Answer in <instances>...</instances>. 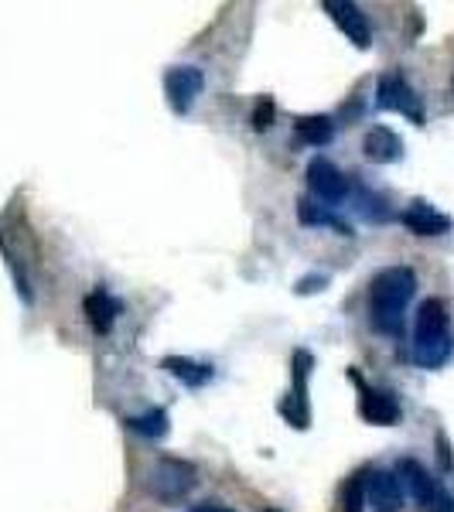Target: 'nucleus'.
Instances as JSON below:
<instances>
[{"mask_svg":"<svg viewBox=\"0 0 454 512\" xmlns=\"http://www.w3.org/2000/svg\"><path fill=\"white\" fill-rule=\"evenodd\" d=\"M417 274L410 267H386L379 270L369 291V311H373V325L383 335H400L403 318H407V304L414 301Z\"/></svg>","mask_w":454,"mask_h":512,"instance_id":"nucleus-1","label":"nucleus"},{"mask_svg":"<svg viewBox=\"0 0 454 512\" xmlns=\"http://www.w3.org/2000/svg\"><path fill=\"white\" fill-rule=\"evenodd\" d=\"M451 352H454V338H451L448 308H444L441 297H427V301L417 308V321H414V359H417V366L437 369L451 359Z\"/></svg>","mask_w":454,"mask_h":512,"instance_id":"nucleus-2","label":"nucleus"},{"mask_svg":"<svg viewBox=\"0 0 454 512\" xmlns=\"http://www.w3.org/2000/svg\"><path fill=\"white\" fill-rule=\"evenodd\" d=\"M195 465L181 458H158L144 475V489L158 502H181L198 485Z\"/></svg>","mask_w":454,"mask_h":512,"instance_id":"nucleus-3","label":"nucleus"},{"mask_svg":"<svg viewBox=\"0 0 454 512\" xmlns=\"http://www.w3.org/2000/svg\"><path fill=\"white\" fill-rule=\"evenodd\" d=\"M376 110H386V113H403L414 123H424V106H420V96L414 93L407 79L400 72H390V76L379 79L376 86Z\"/></svg>","mask_w":454,"mask_h":512,"instance_id":"nucleus-4","label":"nucleus"},{"mask_svg":"<svg viewBox=\"0 0 454 512\" xmlns=\"http://www.w3.org/2000/svg\"><path fill=\"white\" fill-rule=\"evenodd\" d=\"M202 89H205V76L195 65H175V69L164 72V96H168L171 110H175L178 117H185V113L192 110L195 99L202 96Z\"/></svg>","mask_w":454,"mask_h":512,"instance_id":"nucleus-5","label":"nucleus"},{"mask_svg":"<svg viewBox=\"0 0 454 512\" xmlns=\"http://www.w3.org/2000/svg\"><path fill=\"white\" fill-rule=\"evenodd\" d=\"M308 188H311V195L321 198V205H338L349 198V178H345L328 158H311Z\"/></svg>","mask_w":454,"mask_h":512,"instance_id":"nucleus-6","label":"nucleus"},{"mask_svg":"<svg viewBox=\"0 0 454 512\" xmlns=\"http://www.w3.org/2000/svg\"><path fill=\"white\" fill-rule=\"evenodd\" d=\"M403 502H407V492H403V482L396 472H369L366 475V506L373 512H400Z\"/></svg>","mask_w":454,"mask_h":512,"instance_id":"nucleus-7","label":"nucleus"},{"mask_svg":"<svg viewBox=\"0 0 454 512\" xmlns=\"http://www.w3.org/2000/svg\"><path fill=\"white\" fill-rule=\"evenodd\" d=\"M321 7L332 14V21L338 24V31H342V35L349 38L356 48H369V45H373V28H369V18L362 14L359 4H352V0H325Z\"/></svg>","mask_w":454,"mask_h":512,"instance_id":"nucleus-8","label":"nucleus"},{"mask_svg":"<svg viewBox=\"0 0 454 512\" xmlns=\"http://www.w3.org/2000/svg\"><path fill=\"white\" fill-rule=\"evenodd\" d=\"M396 475H400V482H403V492H407L420 509H427L437 499V495L444 492L441 482H437V478L427 472V468L420 465L417 458H403L400 465H396Z\"/></svg>","mask_w":454,"mask_h":512,"instance_id":"nucleus-9","label":"nucleus"},{"mask_svg":"<svg viewBox=\"0 0 454 512\" xmlns=\"http://www.w3.org/2000/svg\"><path fill=\"white\" fill-rule=\"evenodd\" d=\"M400 219L414 236H444V233H451V219L444 216V212H437L431 202H424V198L410 202L407 209H403Z\"/></svg>","mask_w":454,"mask_h":512,"instance_id":"nucleus-10","label":"nucleus"},{"mask_svg":"<svg viewBox=\"0 0 454 512\" xmlns=\"http://www.w3.org/2000/svg\"><path fill=\"white\" fill-rule=\"evenodd\" d=\"M359 414L362 420H369V424H376V427H393V424H400L403 410H400V400H396L390 390H366V386H362Z\"/></svg>","mask_w":454,"mask_h":512,"instance_id":"nucleus-11","label":"nucleus"},{"mask_svg":"<svg viewBox=\"0 0 454 512\" xmlns=\"http://www.w3.org/2000/svg\"><path fill=\"white\" fill-rule=\"evenodd\" d=\"M311 366H315V359H311V352H294V393H291V400L280 407V414H287V410L297 403V420H294V427H308V420H311V410H308V379H311Z\"/></svg>","mask_w":454,"mask_h":512,"instance_id":"nucleus-12","label":"nucleus"},{"mask_svg":"<svg viewBox=\"0 0 454 512\" xmlns=\"http://www.w3.org/2000/svg\"><path fill=\"white\" fill-rule=\"evenodd\" d=\"M82 311H86V321L93 325V332L96 335H106L113 325H117L123 304L110 291H103V287H99V291H89L86 294V301H82Z\"/></svg>","mask_w":454,"mask_h":512,"instance_id":"nucleus-13","label":"nucleus"},{"mask_svg":"<svg viewBox=\"0 0 454 512\" xmlns=\"http://www.w3.org/2000/svg\"><path fill=\"white\" fill-rule=\"evenodd\" d=\"M362 151L373 164H393L403 158V140L390 127H373L362 140Z\"/></svg>","mask_w":454,"mask_h":512,"instance_id":"nucleus-14","label":"nucleus"},{"mask_svg":"<svg viewBox=\"0 0 454 512\" xmlns=\"http://www.w3.org/2000/svg\"><path fill=\"white\" fill-rule=\"evenodd\" d=\"M335 137V120L325 113H311V117L294 120V140L304 147H325Z\"/></svg>","mask_w":454,"mask_h":512,"instance_id":"nucleus-15","label":"nucleus"},{"mask_svg":"<svg viewBox=\"0 0 454 512\" xmlns=\"http://www.w3.org/2000/svg\"><path fill=\"white\" fill-rule=\"evenodd\" d=\"M161 366L168 369V373L175 376L178 383L192 386V390H198V386H205V383H212V376H216V369H212V366H205V362H195V359H185V355H168Z\"/></svg>","mask_w":454,"mask_h":512,"instance_id":"nucleus-16","label":"nucleus"},{"mask_svg":"<svg viewBox=\"0 0 454 512\" xmlns=\"http://www.w3.org/2000/svg\"><path fill=\"white\" fill-rule=\"evenodd\" d=\"M297 219H301L304 226H328V229H338L342 236H352L345 219L335 212V205H318V202H311V198H301V202H297Z\"/></svg>","mask_w":454,"mask_h":512,"instance_id":"nucleus-17","label":"nucleus"},{"mask_svg":"<svg viewBox=\"0 0 454 512\" xmlns=\"http://www.w3.org/2000/svg\"><path fill=\"white\" fill-rule=\"evenodd\" d=\"M349 195H352V205H356V212L362 219H369V222H390L393 219V212H390V205H386V198L383 195H376V192H369V188H356L352 192V185H349Z\"/></svg>","mask_w":454,"mask_h":512,"instance_id":"nucleus-18","label":"nucleus"},{"mask_svg":"<svg viewBox=\"0 0 454 512\" xmlns=\"http://www.w3.org/2000/svg\"><path fill=\"white\" fill-rule=\"evenodd\" d=\"M127 427L134 434H140V437H164L171 431V417H168V410H161V407H154V410H147V414H140V417H130L127 420Z\"/></svg>","mask_w":454,"mask_h":512,"instance_id":"nucleus-19","label":"nucleus"},{"mask_svg":"<svg viewBox=\"0 0 454 512\" xmlns=\"http://www.w3.org/2000/svg\"><path fill=\"white\" fill-rule=\"evenodd\" d=\"M362 502H366V475H356L345 485V512H362Z\"/></svg>","mask_w":454,"mask_h":512,"instance_id":"nucleus-20","label":"nucleus"},{"mask_svg":"<svg viewBox=\"0 0 454 512\" xmlns=\"http://www.w3.org/2000/svg\"><path fill=\"white\" fill-rule=\"evenodd\" d=\"M274 99H270V96H260L257 99V110H253V127H257V130H267L270 127V123H274Z\"/></svg>","mask_w":454,"mask_h":512,"instance_id":"nucleus-21","label":"nucleus"},{"mask_svg":"<svg viewBox=\"0 0 454 512\" xmlns=\"http://www.w3.org/2000/svg\"><path fill=\"white\" fill-rule=\"evenodd\" d=\"M321 287H328V277L325 274H311V277H301L297 280V294H315Z\"/></svg>","mask_w":454,"mask_h":512,"instance_id":"nucleus-22","label":"nucleus"},{"mask_svg":"<svg viewBox=\"0 0 454 512\" xmlns=\"http://www.w3.org/2000/svg\"><path fill=\"white\" fill-rule=\"evenodd\" d=\"M424 512H454V495L451 492H441Z\"/></svg>","mask_w":454,"mask_h":512,"instance_id":"nucleus-23","label":"nucleus"},{"mask_svg":"<svg viewBox=\"0 0 454 512\" xmlns=\"http://www.w3.org/2000/svg\"><path fill=\"white\" fill-rule=\"evenodd\" d=\"M188 512H236V509L222 506V502H202V506H195V509H188Z\"/></svg>","mask_w":454,"mask_h":512,"instance_id":"nucleus-24","label":"nucleus"}]
</instances>
